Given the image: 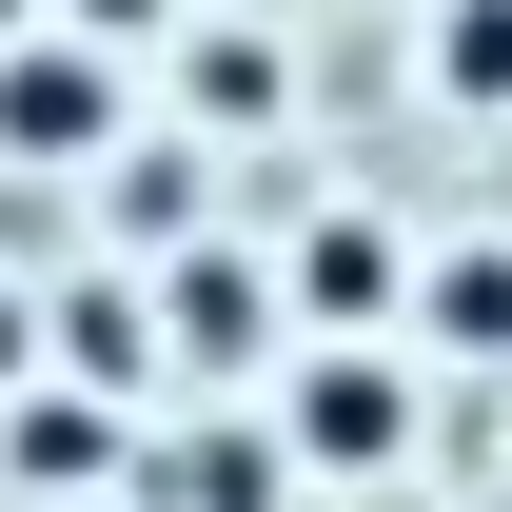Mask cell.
Returning <instances> with one entry per match:
<instances>
[{
  "label": "cell",
  "instance_id": "cell-1",
  "mask_svg": "<svg viewBox=\"0 0 512 512\" xmlns=\"http://www.w3.org/2000/svg\"><path fill=\"white\" fill-rule=\"evenodd\" d=\"M296 453H335V473H355V453H394V375H355V355H335V375H296Z\"/></svg>",
  "mask_w": 512,
  "mask_h": 512
},
{
  "label": "cell",
  "instance_id": "cell-2",
  "mask_svg": "<svg viewBox=\"0 0 512 512\" xmlns=\"http://www.w3.org/2000/svg\"><path fill=\"white\" fill-rule=\"evenodd\" d=\"M0 119H20V138H79V119H99V79H60V60H20V79H0Z\"/></svg>",
  "mask_w": 512,
  "mask_h": 512
},
{
  "label": "cell",
  "instance_id": "cell-3",
  "mask_svg": "<svg viewBox=\"0 0 512 512\" xmlns=\"http://www.w3.org/2000/svg\"><path fill=\"white\" fill-rule=\"evenodd\" d=\"M453 79H473V99H512V0H473V20H453Z\"/></svg>",
  "mask_w": 512,
  "mask_h": 512
}]
</instances>
